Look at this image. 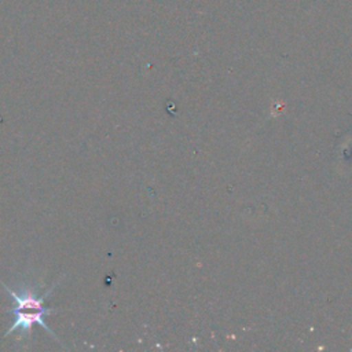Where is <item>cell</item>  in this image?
Segmentation results:
<instances>
[{
	"label": "cell",
	"instance_id": "cell-1",
	"mask_svg": "<svg viewBox=\"0 0 352 352\" xmlns=\"http://www.w3.org/2000/svg\"><path fill=\"white\" fill-rule=\"evenodd\" d=\"M63 276L65 275H62L50 289H47L44 292V294H38L37 287L33 285H22L19 287V290H15L0 280L4 290L10 294V297L15 302V307L12 308V311L8 309V312H12V315H14V322L6 331V336L19 331V337H23L30 333L33 324H40L50 336H52L58 342H60L59 338L56 337V334L45 323V316H48L54 312H58V309L44 307V300L55 290V287L60 283Z\"/></svg>",
	"mask_w": 352,
	"mask_h": 352
}]
</instances>
